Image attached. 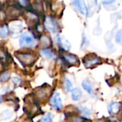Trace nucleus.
Here are the masks:
<instances>
[{
    "mask_svg": "<svg viewBox=\"0 0 122 122\" xmlns=\"http://www.w3.org/2000/svg\"><path fill=\"white\" fill-rule=\"evenodd\" d=\"M16 58L24 65H32L36 60V57L34 53L31 52H16Z\"/></svg>",
    "mask_w": 122,
    "mask_h": 122,
    "instance_id": "nucleus-1",
    "label": "nucleus"
},
{
    "mask_svg": "<svg viewBox=\"0 0 122 122\" xmlns=\"http://www.w3.org/2000/svg\"><path fill=\"white\" fill-rule=\"evenodd\" d=\"M36 42L34 38L28 32L24 33L19 40V45L22 47H33L36 45Z\"/></svg>",
    "mask_w": 122,
    "mask_h": 122,
    "instance_id": "nucleus-2",
    "label": "nucleus"
},
{
    "mask_svg": "<svg viewBox=\"0 0 122 122\" xmlns=\"http://www.w3.org/2000/svg\"><path fill=\"white\" fill-rule=\"evenodd\" d=\"M90 55H88L85 58L84 60V65L86 68H93L97 65H99L102 63L101 58H99L97 56H95L94 55H92V57H89Z\"/></svg>",
    "mask_w": 122,
    "mask_h": 122,
    "instance_id": "nucleus-3",
    "label": "nucleus"
},
{
    "mask_svg": "<svg viewBox=\"0 0 122 122\" xmlns=\"http://www.w3.org/2000/svg\"><path fill=\"white\" fill-rule=\"evenodd\" d=\"M44 26L46 29L50 32L55 34L57 32V24L56 21L51 17H46L44 21Z\"/></svg>",
    "mask_w": 122,
    "mask_h": 122,
    "instance_id": "nucleus-4",
    "label": "nucleus"
},
{
    "mask_svg": "<svg viewBox=\"0 0 122 122\" xmlns=\"http://www.w3.org/2000/svg\"><path fill=\"white\" fill-rule=\"evenodd\" d=\"M50 104L56 110H61L63 109L62 101L60 97V94L59 93H56L52 96L50 100Z\"/></svg>",
    "mask_w": 122,
    "mask_h": 122,
    "instance_id": "nucleus-5",
    "label": "nucleus"
},
{
    "mask_svg": "<svg viewBox=\"0 0 122 122\" xmlns=\"http://www.w3.org/2000/svg\"><path fill=\"white\" fill-rule=\"evenodd\" d=\"M73 5L79 10V12L81 14L83 15L87 14L88 9H87V6L84 0H74Z\"/></svg>",
    "mask_w": 122,
    "mask_h": 122,
    "instance_id": "nucleus-6",
    "label": "nucleus"
},
{
    "mask_svg": "<svg viewBox=\"0 0 122 122\" xmlns=\"http://www.w3.org/2000/svg\"><path fill=\"white\" fill-rule=\"evenodd\" d=\"M62 57L64 60L70 65H78L79 64V60L76 55L70 53H63Z\"/></svg>",
    "mask_w": 122,
    "mask_h": 122,
    "instance_id": "nucleus-7",
    "label": "nucleus"
},
{
    "mask_svg": "<svg viewBox=\"0 0 122 122\" xmlns=\"http://www.w3.org/2000/svg\"><path fill=\"white\" fill-rule=\"evenodd\" d=\"M49 90L46 88H40L36 91L35 95L39 100H45L49 95Z\"/></svg>",
    "mask_w": 122,
    "mask_h": 122,
    "instance_id": "nucleus-8",
    "label": "nucleus"
},
{
    "mask_svg": "<svg viewBox=\"0 0 122 122\" xmlns=\"http://www.w3.org/2000/svg\"><path fill=\"white\" fill-rule=\"evenodd\" d=\"M121 109V104L118 102H113L109 106V112L110 114L116 115L117 114Z\"/></svg>",
    "mask_w": 122,
    "mask_h": 122,
    "instance_id": "nucleus-9",
    "label": "nucleus"
},
{
    "mask_svg": "<svg viewBox=\"0 0 122 122\" xmlns=\"http://www.w3.org/2000/svg\"><path fill=\"white\" fill-rule=\"evenodd\" d=\"M82 87L88 93L92 94L93 93V86H92V82L88 78L84 80V81L82 82Z\"/></svg>",
    "mask_w": 122,
    "mask_h": 122,
    "instance_id": "nucleus-10",
    "label": "nucleus"
},
{
    "mask_svg": "<svg viewBox=\"0 0 122 122\" xmlns=\"http://www.w3.org/2000/svg\"><path fill=\"white\" fill-rule=\"evenodd\" d=\"M21 11L15 7H11L7 10V15L9 18H14L17 17L19 16Z\"/></svg>",
    "mask_w": 122,
    "mask_h": 122,
    "instance_id": "nucleus-11",
    "label": "nucleus"
},
{
    "mask_svg": "<svg viewBox=\"0 0 122 122\" xmlns=\"http://www.w3.org/2000/svg\"><path fill=\"white\" fill-rule=\"evenodd\" d=\"M40 42H41V45L43 47H47L51 45V39L49 38V37H48L46 35L41 36L40 38Z\"/></svg>",
    "mask_w": 122,
    "mask_h": 122,
    "instance_id": "nucleus-12",
    "label": "nucleus"
},
{
    "mask_svg": "<svg viewBox=\"0 0 122 122\" xmlns=\"http://www.w3.org/2000/svg\"><path fill=\"white\" fill-rule=\"evenodd\" d=\"M82 96V93L79 88H74L71 91V98L74 101H79Z\"/></svg>",
    "mask_w": 122,
    "mask_h": 122,
    "instance_id": "nucleus-13",
    "label": "nucleus"
},
{
    "mask_svg": "<svg viewBox=\"0 0 122 122\" xmlns=\"http://www.w3.org/2000/svg\"><path fill=\"white\" fill-rule=\"evenodd\" d=\"M40 54L41 56H43L44 58H46L47 59H50V58H52L54 57V54L53 52L49 50V49H43L41 50H40Z\"/></svg>",
    "mask_w": 122,
    "mask_h": 122,
    "instance_id": "nucleus-14",
    "label": "nucleus"
},
{
    "mask_svg": "<svg viewBox=\"0 0 122 122\" xmlns=\"http://www.w3.org/2000/svg\"><path fill=\"white\" fill-rule=\"evenodd\" d=\"M9 34V28L7 25L6 24H2L0 28V36L2 39L6 38L8 36Z\"/></svg>",
    "mask_w": 122,
    "mask_h": 122,
    "instance_id": "nucleus-15",
    "label": "nucleus"
},
{
    "mask_svg": "<svg viewBox=\"0 0 122 122\" xmlns=\"http://www.w3.org/2000/svg\"><path fill=\"white\" fill-rule=\"evenodd\" d=\"M12 116V112L9 110H5L1 112V118L2 120H9Z\"/></svg>",
    "mask_w": 122,
    "mask_h": 122,
    "instance_id": "nucleus-16",
    "label": "nucleus"
},
{
    "mask_svg": "<svg viewBox=\"0 0 122 122\" xmlns=\"http://www.w3.org/2000/svg\"><path fill=\"white\" fill-rule=\"evenodd\" d=\"M58 42L61 45V46L62 47H64V49H66V50H69L70 49L71 45H70V43L69 42V41H67V40H63L62 38L59 37Z\"/></svg>",
    "mask_w": 122,
    "mask_h": 122,
    "instance_id": "nucleus-17",
    "label": "nucleus"
},
{
    "mask_svg": "<svg viewBox=\"0 0 122 122\" xmlns=\"http://www.w3.org/2000/svg\"><path fill=\"white\" fill-rule=\"evenodd\" d=\"M53 122V116L51 114H47L45 115L41 120H39V122Z\"/></svg>",
    "mask_w": 122,
    "mask_h": 122,
    "instance_id": "nucleus-18",
    "label": "nucleus"
},
{
    "mask_svg": "<svg viewBox=\"0 0 122 122\" xmlns=\"http://www.w3.org/2000/svg\"><path fill=\"white\" fill-rule=\"evenodd\" d=\"M10 78V73L9 72H5L3 74H1V82H5L9 80V78Z\"/></svg>",
    "mask_w": 122,
    "mask_h": 122,
    "instance_id": "nucleus-19",
    "label": "nucleus"
},
{
    "mask_svg": "<svg viewBox=\"0 0 122 122\" xmlns=\"http://www.w3.org/2000/svg\"><path fill=\"white\" fill-rule=\"evenodd\" d=\"M16 2L22 7H26L29 5V0H16Z\"/></svg>",
    "mask_w": 122,
    "mask_h": 122,
    "instance_id": "nucleus-20",
    "label": "nucleus"
},
{
    "mask_svg": "<svg viewBox=\"0 0 122 122\" xmlns=\"http://www.w3.org/2000/svg\"><path fill=\"white\" fill-rule=\"evenodd\" d=\"M116 42L119 44H122V29L117 32L116 35Z\"/></svg>",
    "mask_w": 122,
    "mask_h": 122,
    "instance_id": "nucleus-21",
    "label": "nucleus"
},
{
    "mask_svg": "<svg viewBox=\"0 0 122 122\" xmlns=\"http://www.w3.org/2000/svg\"><path fill=\"white\" fill-rule=\"evenodd\" d=\"M65 88L66 91H71L72 89V84L69 79H66L65 81Z\"/></svg>",
    "mask_w": 122,
    "mask_h": 122,
    "instance_id": "nucleus-22",
    "label": "nucleus"
},
{
    "mask_svg": "<svg viewBox=\"0 0 122 122\" xmlns=\"http://www.w3.org/2000/svg\"><path fill=\"white\" fill-rule=\"evenodd\" d=\"M84 120L83 118H81L78 116H74L71 119L70 122H82Z\"/></svg>",
    "mask_w": 122,
    "mask_h": 122,
    "instance_id": "nucleus-23",
    "label": "nucleus"
},
{
    "mask_svg": "<svg viewBox=\"0 0 122 122\" xmlns=\"http://www.w3.org/2000/svg\"><path fill=\"white\" fill-rule=\"evenodd\" d=\"M12 82H13L16 86H18V85H19L20 83L21 82V78H18V77H14V78H12Z\"/></svg>",
    "mask_w": 122,
    "mask_h": 122,
    "instance_id": "nucleus-24",
    "label": "nucleus"
},
{
    "mask_svg": "<svg viewBox=\"0 0 122 122\" xmlns=\"http://www.w3.org/2000/svg\"><path fill=\"white\" fill-rule=\"evenodd\" d=\"M81 111H82V113L84 114V116H88V117L90 116V111H89L86 108H82Z\"/></svg>",
    "mask_w": 122,
    "mask_h": 122,
    "instance_id": "nucleus-25",
    "label": "nucleus"
},
{
    "mask_svg": "<svg viewBox=\"0 0 122 122\" xmlns=\"http://www.w3.org/2000/svg\"><path fill=\"white\" fill-rule=\"evenodd\" d=\"M95 1H96L97 3L100 1L102 4H111V3L114 1V0H95Z\"/></svg>",
    "mask_w": 122,
    "mask_h": 122,
    "instance_id": "nucleus-26",
    "label": "nucleus"
},
{
    "mask_svg": "<svg viewBox=\"0 0 122 122\" xmlns=\"http://www.w3.org/2000/svg\"><path fill=\"white\" fill-rule=\"evenodd\" d=\"M82 122H92V121L90 119H84Z\"/></svg>",
    "mask_w": 122,
    "mask_h": 122,
    "instance_id": "nucleus-27",
    "label": "nucleus"
},
{
    "mask_svg": "<svg viewBox=\"0 0 122 122\" xmlns=\"http://www.w3.org/2000/svg\"><path fill=\"white\" fill-rule=\"evenodd\" d=\"M107 122H112V121H109H109H107Z\"/></svg>",
    "mask_w": 122,
    "mask_h": 122,
    "instance_id": "nucleus-28",
    "label": "nucleus"
}]
</instances>
